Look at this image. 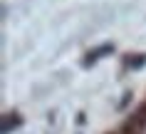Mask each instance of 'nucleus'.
Instances as JSON below:
<instances>
[{
  "label": "nucleus",
  "instance_id": "obj_1",
  "mask_svg": "<svg viewBox=\"0 0 146 134\" xmlns=\"http://www.w3.org/2000/svg\"><path fill=\"white\" fill-rule=\"evenodd\" d=\"M144 127H146V102L141 104V107L131 114V119L124 124V134H139Z\"/></svg>",
  "mask_w": 146,
  "mask_h": 134
},
{
  "label": "nucleus",
  "instance_id": "obj_2",
  "mask_svg": "<svg viewBox=\"0 0 146 134\" xmlns=\"http://www.w3.org/2000/svg\"><path fill=\"white\" fill-rule=\"evenodd\" d=\"M109 50H111V47H109V45H104V47H99V50H94V52H89L87 57H89V60H97V55H102V52H109Z\"/></svg>",
  "mask_w": 146,
  "mask_h": 134
}]
</instances>
